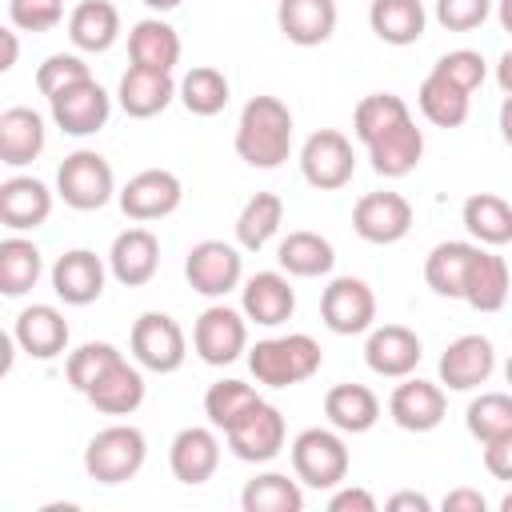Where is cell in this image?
<instances>
[{"label":"cell","mask_w":512,"mask_h":512,"mask_svg":"<svg viewBox=\"0 0 512 512\" xmlns=\"http://www.w3.org/2000/svg\"><path fill=\"white\" fill-rule=\"evenodd\" d=\"M292 152V112L280 96H252L236 120V156L248 168H280Z\"/></svg>","instance_id":"obj_1"},{"label":"cell","mask_w":512,"mask_h":512,"mask_svg":"<svg viewBox=\"0 0 512 512\" xmlns=\"http://www.w3.org/2000/svg\"><path fill=\"white\" fill-rule=\"evenodd\" d=\"M320 360H324V352L308 332L268 336V340H256L248 348V368H252L256 384H268V388L304 384L308 376L320 372Z\"/></svg>","instance_id":"obj_2"},{"label":"cell","mask_w":512,"mask_h":512,"mask_svg":"<svg viewBox=\"0 0 512 512\" xmlns=\"http://www.w3.org/2000/svg\"><path fill=\"white\" fill-rule=\"evenodd\" d=\"M148 460V440L136 424H108L84 448V472L96 484H124Z\"/></svg>","instance_id":"obj_3"},{"label":"cell","mask_w":512,"mask_h":512,"mask_svg":"<svg viewBox=\"0 0 512 512\" xmlns=\"http://www.w3.org/2000/svg\"><path fill=\"white\" fill-rule=\"evenodd\" d=\"M348 444L340 436V428H304L292 440V472L300 484L324 492V488H340L348 476Z\"/></svg>","instance_id":"obj_4"},{"label":"cell","mask_w":512,"mask_h":512,"mask_svg":"<svg viewBox=\"0 0 512 512\" xmlns=\"http://www.w3.org/2000/svg\"><path fill=\"white\" fill-rule=\"evenodd\" d=\"M56 196L76 208V212H96L116 196V176L112 164L92 152V148H76L72 156L60 160L56 168Z\"/></svg>","instance_id":"obj_5"},{"label":"cell","mask_w":512,"mask_h":512,"mask_svg":"<svg viewBox=\"0 0 512 512\" xmlns=\"http://www.w3.org/2000/svg\"><path fill=\"white\" fill-rule=\"evenodd\" d=\"M300 176L316 192H336L356 176V152L352 140L336 128H316L300 144Z\"/></svg>","instance_id":"obj_6"},{"label":"cell","mask_w":512,"mask_h":512,"mask_svg":"<svg viewBox=\"0 0 512 512\" xmlns=\"http://www.w3.org/2000/svg\"><path fill=\"white\" fill-rule=\"evenodd\" d=\"M224 436H228V448H232L236 460H244V464H268V460L280 456V448L288 440V424H284V412L276 404L256 400Z\"/></svg>","instance_id":"obj_7"},{"label":"cell","mask_w":512,"mask_h":512,"mask_svg":"<svg viewBox=\"0 0 512 512\" xmlns=\"http://www.w3.org/2000/svg\"><path fill=\"white\" fill-rule=\"evenodd\" d=\"M320 320L336 336H360L376 320V292L360 276H332L320 292Z\"/></svg>","instance_id":"obj_8"},{"label":"cell","mask_w":512,"mask_h":512,"mask_svg":"<svg viewBox=\"0 0 512 512\" xmlns=\"http://www.w3.org/2000/svg\"><path fill=\"white\" fill-rule=\"evenodd\" d=\"M132 360L148 372H176L188 356V340H184V328L168 316V312H144L136 324H132Z\"/></svg>","instance_id":"obj_9"},{"label":"cell","mask_w":512,"mask_h":512,"mask_svg":"<svg viewBox=\"0 0 512 512\" xmlns=\"http://www.w3.org/2000/svg\"><path fill=\"white\" fill-rule=\"evenodd\" d=\"M184 276H188L192 292H200L208 300H220L232 288H240V280H244V256H240V248H232L224 240H200L184 256Z\"/></svg>","instance_id":"obj_10"},{"label":"cell","mask_w":512,"mask_h":512,"mask_svg":"<svg viewBox=\"0 0 512 512\" xmlns=\"http://www.w3.org/2000/svg\"><path fill=\"white\" fill-rule=\"evenodd\" d=\"M192 348L212 368L240 360V352H248V316L228 308V304L204 308L196 316V328H192Z\"/></svg>","instance_id":"obj_11"},{"label":"cell","mask_w":512,"mask_h":512,"mask_svg":"<svg viewBox=\"0 0 512 512\" xmlns=\"http://www.w3.org/2000/svg\"><path fill=\"white\" fill-rule=\"evenodd\" d=\"M116 200H120V212H124L128 220L148 224V220H164V216H172V212L180 208L184 184H180V176L168 172V168H144V172H136V176L116 192Z\"/></svg>","instance_id":"obj_12"},{"label":"cell","mask_w":512,"mask_h":512,"mask_svg":"<svg viewBox=\"0 0 512 512\" xmlns=\"http://www.w3.org/2000/svg\"><path fill=\"white\" fill-rule=\"evenodd\" d=\"M436 372H440V384H444L448 392H472V388L488 384V376L496 372V348H492L488 336L464 332V336H456V340L444 348Z\"/></svg>","instance_id":"obj_13"},{"label":"cell","mask_w":512,"mask_h":512,"mask_svg":"<svg viewBox=\"0 0 512 512\" xmlns=\"http://www.w3.org/2000/svg\"><path fill=\"white\" fill-rule=\"evenodd\" d=\"M48 108H52V120H56L60 132H68V136H92V132H100L108 124L112 96L88 76V80H80V84H72L64 92L48 96Z\"/></svg>","instance_id":"obj_14"},{"label":"cell","mask_w":512,"mask_h":512,"mask_svg":"<svg viewBox=\"0 0 512 512\" xmlns=\"http://www.w3.org/2000/svg\"><path fill=\"white\" fill-rule=\"evenodd\" d=\"M352 232L368 244H396L412 232V204L400 192H364L352 208Z\"/></svg>","instance_id":"obj_15"},{"label":"cell","mask_w":512,"mask_h":512,"mask_svg":"<svg viewBox=\"0 0 512 512\" xmlns=\"http://www.w3.org/2000/svg\"><path fill=\"white\" fill-rule=\"evenodd\" d=\"M104 280H108V264L92 248H68L52 264V292L72 308H84V304L100 300Z\"/></svg>","instance_id":"obj_16"},{"label":"cell","mask_w":512,"mask_h":512,"mask_svg":"<svg viewBox=\"0 0 512 512\" xmlns=\"http://www.w3.org/2000/svg\"><path fill=\"white\" fill-rule=\"evenodd\" d=\"M444 412H448L444 388L432 380H420V376H404L388 396V416L404 432H432V428H440Z\"/></svg>","instance_id":"obj_17"},{"label":"cell","mask_w":512,"mask_h":512,"mask_svg":"<svg viewBox=\"0 0 512 512\" xmlns=\"http://www.w3.org/2000/svg\"><path fill=\"white\" fill-rule=\"evenodd\" d=\"M424 356V344L412 328L404 324H380L368 332V344H364V364L376 372V376H388V380H404L416 372Z\"/></svg>","instance_id":"obj_18"},{"label":"cell","mask_w":512,"mask_h":512,"mask_svg":"<svg viewBox=\"0 0 512 512\" xmlns=\"http://www.w3.org/2000/svg\"><path fill=\"white\" fill-rule=\"evenodd\" d=\"M12 336H16V348L32 360H56L60 352H68V320L52 304L20 308L12 320Z\"/></svg>","instance_id":"obj_19"},{"label":"cell","mask_w":512,"mask_h":512,"mask_svg":"<svg viewBox=\"0 0 512 512\" xmlns=\"http://www.w3.org/2000/svg\"><path fill=\"white\" fill-rule=\"evenodd\" d=\"M168 468L180 484H204L216 476L220 468V440L212 428H200V424H188L172 436L168 444Z\"/></svg>","instance_id":"obj_20"},{"label":"cell","mask_w":512,"mask_h":512,"mask_svg":"<svg viewBox=\"0 0 512 512\" xmlns=\"http://www.w3.org/2000/svg\"><path fill=\"white\" fill-rule=\"evenodd\" d=\"M240 312L252 324H260V328H276V324L292 320V312H296V288L288 284L284 272H256L240 288Z\"/></svg>","instance_id":"obj_21"},{"label":"cell","mask_w":512,"mask_h":512,"mask_svg":"<svg viewBox=\"0 0 512 512\" xmlns=\"http://www.w3.org/2000/svg\"><path fill=\"white\" fill-rule=\"evenodd\" d=\"M160 268V240L148 228H124L108 248V272L124 288H144Z\"/></svg>","instance_id":"obj_22"},{"label":"cell","mask_w":512,"mask_h":512,"mask_svg":"<svg viewBox=\"0 0 512 512\" xmlns=\"http://www.w3.org/2000/svg\"><path fill=\"white\" fill-rule=\"evenodd\" d=\"M336 0H280L276 28L296 48H316L336 32Z\"/></svg>","instance_id":"obj_23"},{"label":"cell","mask_w":512,"mask_h":512,"mask_svg":"<svg viewBox=\"0 0 512 512\" xmlns=\"http://www.w3.org/2000/svg\"><path fill=\"white\" fill-rule=\"evenodd\" d=\"M176 96H180V84L172 80V72H152V68H136V64H128V72L120 76V88H116V100L132 120L160 116Z\"/></svg>","instance_id":"obj_24"},{"label":"cell","mask_w":512,"mask_h":512,"mask_svg":"<svg viewBox=\"0 0 512 512\" xmlns=\"http://www.w3.org/2000/svg\"><path fill=\"white\" fill-rule=\"evenodd\" d=\"M52 216V192L36 176H8L0 184V224L8 232L40 228Z\"/></svg>","instance_id":"obj_25"},{"label":"cell","mask_w":512,"mask_h":512,"mask_svg":"<svg viewBox=\"0 0 512 512\" xmlns=\"http://www.w3.org/2000/svg\"><path fill=\"white\" fill-rule=\"evenodd\" d=\"M44 144H48V128H44L40 112H32L24 104L0 112V164L24 168L44 152Z\"/></svg>","instance_id":"obj_26"},{"label":"cell","mask_w":512,"mask_h":512,"mask_svg":"<svg viewBox=\"0 0 512 512\" xmlns=\"http://www.w3.org/2000/svg\"><path fill=\"white\" fill-rule=\"evenodd\" d=\"M84 400L104 416H132L144 404V372L140 364H128L124 356L84 392Z\"/></svg>","instance_id":"obj_27"},{"label":"cell","mask_w":512,"mask_h":512,"mask_svg":"<svg viewBox=\"0 0 512 512\" xmlns=\"http://www.w3.org/2000/svg\"><path fill=\"white\" fill-rule=\"evenodd\" d=\"M128 56H132L136 68L172 72L180 64V32L160 16L136 20L132 32H128Z\"/></svg>","instance_id":"obj_28"},{"label":"cell","mask_w":512,"mask_h":512,"mask_svg":"<svg viewBox=\"0 0 512 512\" xmlns=\"http://www.w3.org/2000/svg\"><path fill=\"white\" fill-rule=\"evenodd\" d=\"M476 248L472 240H440L428 260H424V280L436 296H448V300H460L464 296V284H468V272H472V260H476Z\"/></svg>","instance_id":"obj_29"},{"label":"cell","mask_w":512,"mask_h":512,"mask_svg":"<svg viewBox=\"0 0 512 512\" xmlns=\"http://www.w3.org/2000/svg\"><path fill=\"white\" fill-rule=\"evenodd\" d=\"M508 292H512V276H508L504 256H496V252H488V248L480 244L460 300H464L468 308H476V312H500V308L508 304Z\"/></svg>","instance_id":"obj_30"},{"label":"cell","mask_w":512,"mask_h":512,"mask_svg":"<svg viewBox=\"0 0 512 512\" xmlns=\"http://www.w3.org/2000/svg\"><path fill=\"white\" fill-rule=\"evenodd\" d=\"M68 40L80 52H108L120 40V12L108 0H80L68 12Z\"/></svg>","instance_id":"obj_31"},{"label":"cell","mask_w":512,"mask_h":512,"mask_svg":"<svg viewBox=\"0 0 512 512\" xmlns=\"http://www.w3.org/2000/svg\"><path fill=\"white\" fill-rule=\"evenodd\" d=\"M276 260L288 276H300V280H312V276H328L332 264H336V248L328 236L312 232V228H296L280 240L276 248Z\"/></svg>","instance_id":"obj_32"},{"label":"cell","mask_w":512,"mask_h":512,"mask_svg":"<svg viewBox=\"0 0 512 512\" xmlns=\"http://www.w3.org/2000/svg\"><path fill=\"white\" fill-rule=\"evenodd\" d=\"M324 416L332 428L360 436L380 420V400L368 384H332L324 392Z\"/></svg>","instance_id":"obj_33"},{"label":"cell","mask_w":512,"mask_h":512,"mask_svg":"<svg viewBox=\"0 0 512 512\" xmlns=\"http://www.w3.org/2000/svg\"><path fill=\"white\" fill-rule=\"evenodd\" d=\"M368 24L376 32V40L392 44V48H408L424 36L428 12L420 0H372L368 4Z\"/></svg>","instance_id":"obj_34"},{"label":"cell","mask_w":512,"mask_h":512,"mask_svg":"<svg viewBox=\"0 0 512 512\" xmlns=\"http://www.w3.org/2000/svg\"><path fill=\"white\" fill-rule=\"evenodd\" d=\"M368 160H372L376 176L400 180L424 160V132L416 128V120H408V124L392 128L388 136H380L376 144H368Z\"/></svg>","instance_id":"obj_35"},{"label":"cell","mask_w":512,"mask_h":512,"mask_svg":"<svg viewBox=\"0 0 512 512\" xmlns=\"http://www.w3.org/2000/svg\"><path fill=\"white\" fill-rule=\"evenodd\" d=\"M468 236L484 248H504L512 240V204L496 192H472L460 212Z\"/></svg>","instance_id":"obj_36"},{"label":"cell","mask_w":512,"mask_h":512,"mask_svg":"<svg viewBox=\"0 0 512 512\" xmlns=\"http://www.w3.org/2000/svg\"><path fill=\"white\" fill-rule=\"evenodd\" d=\"M416 104H420V112H424L428 124H436V128H460L468 120L472 92L456 88L440 72H428L424 84H420V92H416Z\"/></svg>","instance_id":"obj_37"},{"label":"cell","mask_w":512,"mask_h":512,"mask_svg":"<svg viewBox=\"0 0 512 512\" xmlns=\"http://www.w3.org/2000/svg\"><path fill=\"white\" fill-rule=\"evenodd\" d=\"M284 224V200L276 192H256L236 212V244L244 252H260Z\"/></svg>","instance_id":"obj_38"},{"label":"cell","mask_w":512,"mask_h":512,"mask_svg":"<svg viewBox=\"0 0 512 512\" xmlns=\"http://www.w3.org/2000/svg\"><path fill=\"white\" fill-rule=\"evenodd\" d=\"M408 120H412V112H408L404 96H396V92H372V96H364V100L356 104V112H352V132H356V140L368 148V144H376L380 136H388L392 128H400V124H408Z\"/></svg>","instance_id":"obj_39"},{"label":"cell","mask_w":512,"mask_h":512,"mask_svg":"<svg viewBox=\"0 0 512 512\" xmlns=\"http://www.w3.org/2000/svg\"><path fill=\"white\" fill-rule=\"evenodd\" d=\"M40 272H44V256H40V248L32 240H24L16 232L0 240V292L4 296L32 292Z\"/></svg>","instance_id":"obj_40"},{"label":"cell","mask_w":512,"mask_h":512,"mask_svg":"<svg viewBox=\"0 0 512 512\" xmlns=\"http://www.w3.org/2000/svg\"><path fill=\"white\" fill-rule=\"evenodd\" d=\"M240 504H244V512H300L304 488H300V480H292L284 472H260L244 484Z\"/></svg>","instance_id":"obj_41"},{"label":"cell","mask_w":512,"mask_h":512,"mask_svg":"<svg viewBox=\"0 0 512 512\" xmlns=\"http://www.w3.org/2000/svg\"><path fill=\"white\" fill-rule=\"evenodd\" d=\"M232 88H228V76L212 64H196L180 76V104L192 112V116H216L224 112Z\"/></svg>","instance_id":"obj_42"},{"label":"cell","mask_w":512,"mask_h":512,"mask_svg":"<svg viewBox=\"0 0 512 512\" xmlns=\"http://www.w3.org/2000/svg\"><path fill=\"white\" fill-rule=\"evenodd\" d=\"M468 436L480 444H492L512 432V392H480L464 412Z\"/></svg>","instance_id":"obj_43"},{"label":"cell","mask_w":512,"mask_h":512,"mask_svg":"<svg viewBox=\"0 0 512 512\" xmlns=\"http://www.w3.org/2000/svg\"><path fill=\"white\" fill-rule=\"evenodd\" d=\"M260 400V392L252 388V384H244V380H216L208 392H204V416H208V424L212 428H220V432H228L252 404Z\"/></svg>","instance_id":"obj_44"},{"label":"cell","mask_w":512,"mask_h":512,"mask_svg":"<svg viewBox=\"0 0 512 512\" xmlns=\"http://www.w3.org/2000/svg\"><path fill=\"white\" fill-rule=\"evenodd\" d=\"M124 352L116 348V344H108V340H88V344H80V348H72L68 352V364H64V376H68V384L84 396L116 360H120Z\"/></svg>","instance_id":"obj_45"},{"label":"cell","mask_w":512,"mask_h":512,"mask_svg":"<svg viewBox=\"0 0 512 512\" xmlns=\"http://www.w3.org/2000/svg\"><path fill=\"white\" fill-rule=\"evenodd\" d=\"M92 76V68L76 56V52H52L40 68H36V88L44 92V96H56V92H64V88H72V84H80V80H88Z\"/></svg>","instance_id":"obj_46"},{"label":"cell","mask_w":512,"mask_h":512,"mask_svg":"<svg viewBox=\"0 0 512 512\" xmlns=\"http://www.w3.org/2000/svg\"><path fill=\"white\" fill-rule=\"evenodd\" d=\"M432 72H440L444 80H452V84L464 88V92H476V88L484 84V76H488V64H484V56L472 52V48H452V52H444V56L432 64Z\"/></svg>","instance_id":"obj_47"},{"label":"cell","mask_w":512,"mask_h":512,"mask_svg":"<svg viewBox=\"0 0 512 512\" xmlns=\"http://www.w3.org/2000/svg\"><path fill=\"white\" fill-rule=\"evenodd\" d=\"M64 20V0H8V24L20 32H52Z\"/></svg>","instance_id":"obj_48"},{"label":"cell","mask_w":512,"mask_h":512,"mask_svg":"<svg viewBox=\"0 0 512 512\" xmlns=\"http://www.w3.org/2000/svg\"><path fill=\"white\" fill-rule=\"evenodd\" d=\"M492 16V0H436V20L448 32H472Z\"/></svg>","instance_id":"obj_49"},{"label":"cell","mask_w":512,"mask_h":512,"mask_svg":"<svg viewBox=\"0 0 512 512\" xmlns=\"http://www.w3.org/2000/svg\"><path fill=\"white\" fill-rule=\"evenodd\" d=\"M328 512H376V496L368 488H332V500H328Z\"/></svg>","instance_id":"obj_50"},{"label":"cell","mask_w":512,"mask_h":512,"mask_svg":"<svg viewBox=\"0 0 512 512\" xmlns=\"http://www.w3.org/2000/svg\"><path fill=\"white\" fill-rule=\"evenodd\" d=\"M484 468L496 476V480H512V432L484 444Z\"/></svg>","instance_id":"obj_51"},{"label":"cell","mask_w":512,"mask_h":512,"mask_svg":"<svg viewBox=\"0 0 512 512\" xmlns=\"http://www.w3.org/2000/svg\"><path fill=\"white\" fill-rule=\"evenodd\" d=\"M488 500L476 492V488H452L444 496V512H484Z\"/></svg>","instance_id":"obj_52"},{"label":"cell","mask_w":512,"mask_h":512,"mask_svg":"<svg viewBox=\"0 0 512 512\" xmlns=\"http://www.w3.org/2000/svg\"><path fill=\"white\" fill-rule=\"evenodd\" d=\"M388 512H432V500L424 492H392L384 500Z\"/></svg>","instance_id":"obj_53"},{"label":"cell","mask_w":512,"mask_h":512,"mask_svg":"<svg viewBox=\"0 0 512 512\" xmlns=\"http://www.w3.org/2000/svg\"><path fill=\"white\" fill-rule=\"evenodd\" d=\"M20 28H0V40H4V60H0V72H12L16 68V56H20V40H16Z\"/></svg>","instance_id":"obj_54"},{"label":"cell","mask_w":512,"mask_h":512,"mask_svg":"<svg viewBox=\"0 0 512 512\" xmlns=\"http://www.w3.org/2000/svg\"><path fill=\"white\" fill-rule=\"evenodd\" d=\"M496 84H500V92H504V96H512V48L496 60Z\"/></svg>","instance_id":"obj_55"},{"label":"cell","mask_w":512,"mask_h":512,"mask_svg":"<svg viewBox=\"0 0 512 512\" xmlns=\"http://www.w3.org/2000/svg\"><path fill=\"white\" fill-rule=\"evenodd\" d=\"M500 136L512 148V96H504V104H500Z\"/></svg>","instance_id":"obj_56"},{"label":"cell","mask_w":512,"mask_h":512,"mask_svg":"<svg viewBox=\"0 0 512 512\" xmlns=\"http://www.w3.org/2000/svg\"><path fill=\"white\" fill-rule=\"evenodd\" d=\"M496 20H500L504 32H512V0H500L496 4Z\"/></svg>","instance_id":"obj_57"},{"label":"cell","mask_w":512,"mask_h":512,"mask_svg":"<svg viewBox=\"0 0 512 512\" xmlns=\"http://www.w3.org/2000/svg\"><path fill=\"white\" fill-rule=\"evenodd\" d=\"M144 4H148L152 12H172V8H180L184 0H144Z\"/></svg>","instance_id":"obj_58"},{"label":"cell","mask_w":512,"mask_h":512,"mask_svg":"<svg viewBox=\"0 0 512 512\" xmlns=\"http://www.w3.org/2000/svg\"><path fill=\"white\" fill-rule=\"evenodd\" d=\"M500 512H512V492H508V496L500 500Z\"/></svg>","instance_id":"obj_59"},{"label":"cell","mask_w":512,"mask_h":512,"mask_svg":"<svg viewBox=\"0 0 512 512\" xmlns=\"http://www.w3.org/2000/svg\"><path fill=\"white\" fill-rule=\"evenodd\" d=\"M504 380L512 384V356H508V364H504Z\"/></svg>","instance_id":"obj_60"}]
</instances>
